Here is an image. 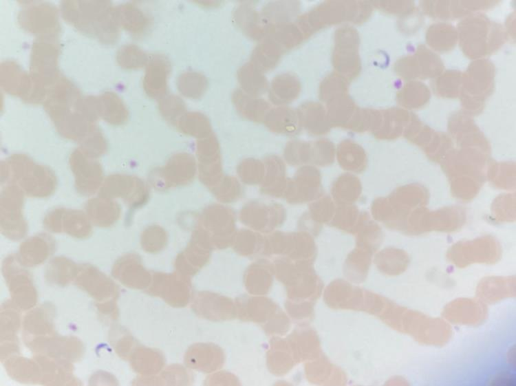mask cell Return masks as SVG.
I'll return each mask as SVG.
<instances>
[{"label": "cell", "instance_id": "cell-1", "mask_svg": "<svg viewBox=\"0 0 516 386\" xmlns=\"http://www.w3.org/2000/svg\"><path fill=\"white\" fill-rule=\"evenodd\" d=\"M108 1H64V19L82 32L103 43L118 40L119 27L115 8Z\"/></svg>", "mask_w": 516, "mask_h": 386}, {"label": "cell", "instance_id": "cell-2", "mask_svg": "<svg viewBox=\"0 0 516 386\" xmlns=\"http://www.w3.org/2000/svg\"><path fill=\"white\" fill-rule=\"evenodd\" d=\"M45 40V38H44ZM34 43L32 51L31 76L43 85L58 80L56 61L58 50L56 44L46 41Z\"/></svg>", "mask_w": 516, "mask_h": 386}, {"label": "cell", "instance_id": "cell-3", "mask_svg": "<svg viewBox=\"0 0 516 386\" xmlns=\"http://www.w3.org/2000/svg\"><path fill=\"white\" fill-rule=\"evenodd\" d=\"M19 23L24 29L36 34L54 36L58 33L59 25L57 11L48 4L34 5L21 11Z\"/></svg>", "mask_w": 516, "mask_h": 386}, {"label": "cell", "instance_id": "cell-4", "mask_svg": "<svg viewBox=\"0 0 516 386\" xmlns=\"http://www.w3.org/2000/svg\"><path fill=\"white\" fill-rule=\"evenodd\" d=\"M171 72V65L166 56L154 54L150 57L143 80L144 89L149 97L161 99L165 96Z\"/></svg>", "mask_w": 516, "mask_h": 386}, {"label": "cell", "instance_id": "cell-5", "mask_svg": "<svg viewBox=\"0 0 516 386\" xmlns=\"http://www.w3.org/2000/svg\"><path fill=\"white\" fill-rule=\"evenodd\" d=\"M353 34L349 30L338 31L336 37V47L334 54L335 67L345 75H350L356 70V58L355 54L356 39H350Z\"/></svg>", "mask_w": 516, "mask_h": 386}, {"label": "cell", "instance_id": "cell-6", "mask_svg": "<svg viewBox=\"0 0 516 386\" xmlns=\"http://www.w3.org/2000/svg\"><path fill=\"white\" fill-rule=\"evenodd\" d=\"M115 9L120 26L133 36H142L150 28L151 18L133 3H126Z\"/></svg>", "mask_w": 516, "mask_h": 386}, {"label": "cell", "instance_id": "cell-7", "mask_svg": "<svg viewBox=\"0 0 516 386\" xmlns=\"http://www.w3.org/2000/svg\"><path fill=\"white\" fill-rule=\"evenodd\" d=\"M233 17L237 25L252 39H261L267 33L268 25L249 6L242 5L238 7Z\"/></svg>", "mask_w": 516, "mask_h": 386}, {"label": "cell", "instance_id": "cell-8", "mask_svg": "<svg viewBox=\"0 0 516 386\" xmlns=\"http://www.w3.org/2000/svg\"><path fill=\"white\" fill-rule=\"evenodd\" d=\"M97 98L99 116L109 123L119 125L127 118L128 111L122 100L114 93L106 92Z\"/></svg>", "mask_w": 516, "mask_h": 386}, {"label": "cell", "instance_id": "cell-9", "mask_svg": "<svg viewBox=\"0 0 516 386\" xmlns=\"http://www.w3.org/2000/svg\"><path fill=\"white\" fill-rule=\"evenodd\" d=\"M232 101L242 116L253 120H261L269 107L264 100L256 98L241 89L233 92Z\"/></svg>", "mask_w": 516, "mask_h": 386}, {"label": "cell", "instance_id": "cell-10", "mask_svg": "<svg viewBox=\"0 0 516 386\" xmlns=\"http://www.w3.org/2000/svg\"><path fill=\"white\" fill-rule=\"evenodd\" d=\"M237 78L243 91L252 96L262 94L268 87L262 72L251 62L239 69Z\"/></svg>", "mask_w": 516, "mask_h": 386}, {"label": "cell", "instance_id": "cell-11", "mask_svg": "<svg viewBox=\"0 0 516 386\" xmlns=\"http://www.w3.org/2000/svg\"><path fill=\"white\" fill-rule=\"evenodd\" d=\"M299 92V84L297 78L289 74H282L272 81L270 98L275 103H286L295 98Z\"/></svg>", "mask_w": 516, "mask_h": 386}, {"label": "cell", "instance_id": "cell-12", "mask_svg": "<svg viewBox=\"0 0 516 386\" xmlns=\"http://www.w3.org/2000/svg\"><path fill=\"white\" fill-rule=\"evenodd\" d=\"M177 87L184 96L191 99H200L208 87L206 76L197 72H186L178 78Z\"/></svg>", "mask_w": 516, "mask_h": 386}, {"label": "cell", "instance_id": "cell-13", "mask_svg": "<svg viewBox=\"0 0 516 386\" xmlns=\"http://www.w3.org/2000/svg\"><path fill=\"white\" fill-rule=\"evenodd\" d=\"M279 56V47L272 41L266 39L253 50L251 63L263 72L273 68L278 62Z\"/></svg>", "mask_w": 516, "mask_h": 386}, {"label": "cell", "instance_id": "cell-14", "mask_svg": "<svg viewBox=\"0 0 516 386\" xmlns=\"http://www.w3.org/2000/svg\"><path fill=\"white\" fill-rule=\"evenodd\" d=\"M149 56L138 46L128 44L118 52L117 61L125 69H138L147 65Z\"/></svg>", "mask_w": 516, "mask_h": 386}, {"label": "cell", "instance_id": "cell-15", "mask_svg": "<svg viewBox=\"0 0 516 386\" xmlns=\"http://www.w3.org/2000/svg\"><path fill=\"white\" fill-rule=\"evenodd\" d=\"M492 183L502 189H511L515 186V165L499 164L492 165L488 171Z\"/></svg>", "mask_w": 516, "mask_h": 386}, {"label": "cell", "instance_id": "cell-16", "mask_svg": "<svg viewBox=\"0 0 516 386\" xmlns=\"http://www.w3.org/2000/svg\"><path fill=\"white\" fill-rule=\"evenodd\" d=\"M268 125L275 129L292 131L296 128L297 118L295 114L290 109L286 108H277L268 115Z\"/></svg>", "mask_w": 516, "mask_h": 386}, {"label": "cell", "instance_id": "cell-17", "mask_svg": "<svg viewBox=\"0 0 516 386\" xmlns=\"http://www.w3.org/2000/svg\"><path fill=\"white\" fill-rule=\"evenodd\" d=\"M159 109L162 115L170 120L183 115L186 110L184 102L174 94H169L160 99Z\"/></svg>", "mask_w": 516, "mask_h": 386}, {"label": "cell", "instance_id": "cell-18", "mask_svg": "<svg viewBox=\"0 0 516 386\" xmlns=\"http://www.w3.org/2000/svg\"><path fill=\"white\" fill-rule=\"evenodd\" d=\"M180 127L185 132L199 135L208 130L209 123L208 119L202 114L189 112L183 116Z\"/></svg>", "mask_w": 516, "mask_h": 386}, {"label": "cell", "instance_id": "cell-19", "mask_svg": "<svg viewBox=\"0 0 516 386\" xmlns=\"http://www.w3.org/2000/svg\"><path fill=\"white\" fill-rule=\"evenodd\" d=\"M493 213L499 220L510 221L515 217V195L499 196L493 204Z\"/></svg>", "mask_w": 516, "mask_h": 386}, {"label": "cell", "instance_id": "cell-20", "mask_svg": "<svg viewBox=\"0 0 516 386\" xmlns=\"http://www.w3.org/2000/svg\"><path fill=\"white\" fill-rule=\"evenodd\" d=\"M335 76L328 77L327 78L321 89V96L323 99H334L337 98L336 94L338 93L342 94L346 89L345 83L340 78Z\"/></svg>", "mask_w": 516, "mask_h": 386}, {"label": "cell", "instance_id": "cell-21", "mask_svg": "<svg viewBox=\"0 0 516 386\" xmlns=\"http://www.w3.org/2000/svg\"><path fill=\"white\" fill-rule=\"evenodd\" d=\"M515 374L504 372L497 375L491 383L493 385L502 386H515Z\"/></svg>", "mask_w": 516, "mask_h": 386}]
</instances>
